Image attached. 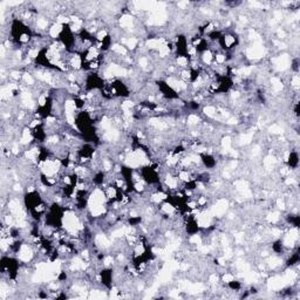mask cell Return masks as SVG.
Returning a JSON list of instances; mask_svg holds the SVG:
<instances>
[{"label": "cell", "instance_id": "obj_1", "mask_svg": "<svg viewBox=\"0 0 300 300\" xmlns=\"http://www.w3.org/2000/svg\"><path fill=\"white\" fill-rule=\"evenodd\" d=\"M63 28H65V26H62L58 22H54L48 29V35L52 39H58V38H60L61 33L63 32Z\"/></svg>", "mask_w": 300, "mask_h": 300}, {"label": "cell", "instance_id": "obj_2", "mask_svg": "<svg viewBox=\"0 0 300 300\" xmlns=\"http://www.w3.org/2000/svg\"><path fill=\"white\" fill-rule=\"evenodd\" d=\"M213 59H215V55H213V53H212L210 49H206V51L202 52L201 60L203 65H211V62H212Z\"/></svg>", "mask_w": 300, "mask_h": 300}, {"label": "cell", "instance_id": "obj_3", "mask_svg": "<svg viewBox=\"0 0 300 300\" xmlns=\"http://www.w3.org/2000/svg\"><path fill=\"white\" fill-rule=\"evenodd\" d=\"M112 49L115 54H117V55L120 56H127V53H128V51H127V48L123 45H120V43H114V45H112Z\"/></svg>", "mask_w": 300, "mask_h": 300}, {"label": "cell", "instance_id": "obj_4", "mask_svg": "<svg viewBox=\"0 0 300 300\" xmlns=\"http://www.w3.org/2000/svg\"><path fill=\"white\" fill-rule=\"evenodd\" d=\"M236 41H237V38L234 37L233 34H225L223 37V42H224V46L226 48H232Z\"/></svg>", "mask_w": 300, "mask_h": 300}, {"label": "cell", "instance_id": "obj_5", "mask_svg": "<svg viewBox=\"0 0 300 300\" xmlns=\"http://www.w3.org/2000/svg\"><path fill=\"white\" fill-rule=\"evenodd\" d=\"M203 112H204V115H206L208 117L215 118L216 115H217V109H216V107H213V106L208 104V106H205V107L203 108Z\"/></svg>", "mask_w": 300, "mask_h": 300}, {"label": "cell", "instance_id": "obj_6", "mask_svg": "<svg viewBox=\"0 0 300 300\" xmlns=\"http://www.w3.org/2000/svg\"><path fill=\"white\" fill-rule=\"evenodd\" d=\"M175 62H176V65H177L178 67H182L183 69H185L187 66L189 65V59H188V56L185 55H178L177 58H176Z\"/></svg>", "mask_w": 300, "mask_h": 300}, {"label": "cell", "instance_id": "obj_7", "mask_svg": "<svg viewBox=\"0 0 300 300\" xmlns=\"http://www.w3.org/2000/svg\"><path fill=\"white\" fill-rule=\"evenodd\" d=\"M199 122H201V118H199V116H197V114H190V115L187 117V123L188 126L190 127L197 126Z\"/></svg>", "mask_w": 300, "mask_h": 300}, {"label": "cell", "instance_id": "obj_8", "mask_svg": "<svg viewBox=\"0 0 300 300\" xmlns=\"http://www.w3.org/2000/svg\"><path fill=\"white\" fill-rule=\"evenodd\" d=\"M21 81H22L23 83L26 84L27 87L34 86V79H33V76L31 75V73H28V72H25V73L22 74V79H21Z\"/></svg>", "mask_w": 300, "mask_h": 300}, {"label": "cell", "instance_id": "obj_9", "mask_svg": "<svg viewBox=\"0 0 300 300\" xmlns=\"http://www.w3.org/2000/svg\"><path fill=\"white\" fill-rule=\"evenodd\" d=\"M279 219H280V216H279V212H278V211L271 212V213L266 217V220L268 222V223H271V224H276V223H278Z\"/></svg>", "mask_w": 300, "mask_h": 300}, {"label": "cell", "instance_id": "obj_10", "mask_svg": "<svg viewBox=\"0 0 300 300\" xmlns=\"http://www.w3.org/2000/svg\"><path fill=\"white\" fill-rule=\"evenodd\" d=\"M215 61H216V65H223L225 63L226 61V55L223 54V53H218L215 55Z\"/></svg>", "mask_w": 300, "mask_h": 300}, {"label": "cell", "instance_id": "obj_11", "mask_svg": "<svg viewBox=\"0 0 300 300\" xmlns=\"http://www.w3.org/2000/svg\"><path fill=\"white\" fill-rule=\"evenodd\" d=\"M299 84H300V79H299V76H298V74L293 75V76H292V79H291V86H292V87H293L295 90H298V88H299Z\"/></svg>", "mask_w": 300, "mask_h": 300}, {"label": "cell", "instance_id": "obj_12", "mask_svg": "<svg viewBox=\"0 0 300 300\" xmlns=\"http://www.w3.org/2000/svg\"><path fill=\"white\" fill-rule=\"evenodd\" d=\"M9 78L14 81H18V80L22 79V74L19 70H12V72H9Z\"/></svg>", "mask_w": 300, "mask_h": 300}, {"label": "cell", "instance_id": "obj_13", "mask_svg": "<svg viewBox=\"0 0 300 300\" xmlns=\"http://www.w3.org/2000/svg\"><path fill=\"white\" fill-rule=\"evenodd\" d=\"M268 130H270L271 134H281V132L284 131V129H282L279 124H272V126L268 128Z\"/></svg>", "mask_w": 300, "mask_h": 300}, {"label": "cell", "instance_id": "obj_14", "mask_svg": "<svg viewBox=\"0 0 300 300\" xmlns=\"http://www.w3.org/2000/svg\"><path fill=\"white\" fill-rule=\"evenodd\" d=\"M102 262H103V266H106V267L112 266V264H114V257L110 256V254H109V256H106V257H103Z\"/></svg>", "mask_w": 300, "mask_h": 300}, {"label": "cell", "instance_id": "obj_15", "mask_svg": "<svg viewBox=\"0 0 300 300\" xmlns=\"http://www.w3.org/2000/svg\"><path fill=\"white\" fill-rule=\"evenodd\" d=\"M222 280L224 281L225 284H230L231 281L234 280V276L232 274V273H229V272H226L225 274H223V276H222Z\"/></svg>", "mask_w": 300, "mask_h": 300}, {"label": "cell", "instance_id": "obj_16", "mask_svg": "<svg viewBox=\"0 0 300 300\" xmlns=\"http://www.w3.org/2000/svg\"><path fill=\"white\" fill-rule=\"evenodd\" d=\"M276 204H277V206H278V209H279V210H282V211L285 210L286 206H287V204H286L285 199H284V198H281V197H280V198H278V199H277Z\"/></svg>", "mask_w": 300, "mask_h": 300}, {"label": "cell", "instance_id": "obj_17", "mask_svg": "<svg viewBox=\"0 0 300 300\" xmlns=\"http://www.w3.org/2000/svg\"><path fill=\"white\" fill-rule=\"evenodd\" d=\"M138 66H140L141 68H143V69H147V67L149 66V63H148V59H147L145 56L141 55V58L138 59Z\"/></svg>", "mask_w": 300, "mask_h": 300}, {"label": "cell", "instance_id": "obj_18", "mask_svg": "<svg viewBox=\"0 0 300 300\" xmlns=\"http://www.w3.org/2000/svg\"><path fill=\"white\" fill-rule=\"evenodd\" d=\"M13 191L14 192H21L22 191V185L20 183H15L13 185Z\"/></svg>", "mask_w": 300, "mask_h": 300}]
</instances>
